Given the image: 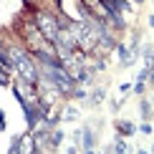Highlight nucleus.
Returning <instances> with one entry per match:
<instances>
[{"label":"nucleus","mask_w":154,"mask_h":154,"mask_svg":"<svg viewBox=\"0 0 154 154\" xmlns=\"http://www.w3.org/2000/svg\"><path fill=\"white\" fill-rule=\"evenodd\" d=\"M139 131H142V134H152V124H149V119H144V121H142Z\"/></svg>","instance_id":"obj_10"},{"label":"nucleus","mask_w":154,"mask_h":154,"mask_svg":"<svg viewBox=\"0 0 154 154\" xmlns=\"http://www.w3.org/2000/svg\"><path fill=\"white\" fill-rule=\"evenodd\" d=\"M23 142H25V139H23V137H13V144H10V152H13V154H18V152H20V149H23V146H20Z\"/></svg>","instance_id":"obj_9"},{"label":"nucleus","mask_w":154,"mask_h":154,"mask_svg":"<svg viewBox=\"0 0 154 154\" xmlns=\"http://www.w3.org/2000/svg\"><path fill=\"white\" fill-rule=\"evenodd\" d=\"M5 129V119H3V114H0V131Z\"/></svg>","instance_id":"obj_14"},{"label":"nucleus","mask_w":154,"mask_h":154,"mask_svg":"<svg viewBox=\"0 0 154 154\" xmlns=\"http://www.w3.org/2000/svg\"><path fill=\"white\" fill-rule=\"evenodd\" d=\"M152 152H154V146H152Z\"/></svg>","instance_id":"obj_17"},{"label":"nucleus","mask_w":154,"mask_h":154,"mask_svg":"<svg viewBox=\"0 0 154 154\" xmlns=\"http://www.w3.org/2000/svg\"><path fill=\"white\" fill-rule=\"evenodd\" d=\"M149 25H152V28H154V15H149Z\"/></svg>","instance_id":"obj_15"},{"label":"nucleus","mask_w":154,"mask_h":154,"mask_svg":"<svg viewBox=\"0 0 154 154\" xmlns=\"http://www.w3.org/2000/svg\"><path fill=\"white\" fill-rule=\"evenodd\" d=\"M33 20L38 25V30H41L51 43H56V38H58V33H61L58 15H56V13H48V10H35L33 13Z\"/></svg>","instance_id":"obj_1"},{"label":"nucleus","mask_w":154,"mask_h":154,"mask_svg":"<svg viewBox=\"0 0 154 154\" xmlns=\"http://www.w3.org/2000/svg\"><path fill=\"white\" fill-rule=\"evenodd\" d=\"M139 114H142V119H152V104L146 99H142V104H139Z\"/></svg>","instance_id":"obj_6"},{"label":"nucleus","mask_w":154,"mask_h":154,"mask_svg":"<svg viewBox=\"0 0 154 154\" xmlns=\"http://www.w3.org/2000/svg\"><path fill=\"white\" fill-rule=\"evenodd\" d=\"M104 99H106V88H101V86H99V88H96V91L91 94V99H88V104H91V106H99V104H101Z\"/></svg>","instance_id":"obj_4"},{"label":"nucleus","mask_w":154,"mask_h":154,"mask_svg":"<svg viewBox=\"0 0 154 154\" xmlns=\"http://www.w3.org/2000/svg\"><path fill=\"white\" fill-rule=\"evenodd\" d=\"M116 131L121 134V137H131V134L137 131V126H134L131 121H116Z\"/></svg>","instance_id":"obj_3"},{"label":"nucleus","mask_w":154,"mask_h":154,"mask_svg":"<svg viewBox=\"0 0 154 154\" xmlns=\"http://www.w3.org/2000/svg\"><path fill=\"white\" fill-rule=\"evenodd\" d=\"M63 119H68V121H73V119H79V109H76V106H68L66 111H63Z\"/></svg>","instance_id":"obj_8"},{"label":"nucleus","mask_w":154,"mask_h":154,"mask_svg":"<svg viewBox=\"0 0 154 154\" xmlns=\"http://www.w3.org/2000/svg\"><path fill=\"white\" fill-rule=\"evenodd\" d=\"M134 94H144V81H137V83H134Z\"/></svg>","instance_id":"obj_12"},{"label":"nucleus","mask_w":154,"mask_h":154,"mask_svg":"<svg viewBox=\"0 0 154 154\" xmlns=\"http://www.w3.org/2000/svg\"><path fill=\"white\" fill-rule=\"evenodd\" d=\"M61 139H63V131L56 129V131H53V146H58V144H61Z\"/></svg>","instance_id":"obj_11"},{"label":"nucleus","mask_w":154,"mask_h":154,"mask_svg":"<svg viewBox=\"0 0 154 154\" xmlns=\"http://www.w3.org/2000/svg\"><path fill=\"white\" fill-rule=\"evenodd\" d=\"M134 3H142V0H134Z\"/></svg>","instance_id":"obj_16"},{"label":"nucleus","mask_w":154,"mask_h":154,"mask_svg":"<svg viewBox=\"0 0 154 154\" xmlns=\"http://www.w3.org/2000/svg\"><path fill=\"white\" fill-rule=\"evenodd\" d=\"M114 152H119V154H124V152H129V146H126V142L121 139V134H119V139L114 142Z\"/></svg>","instance_id":"obj_7"},{"label":"nucleus","mask_w":154,"mask_h":154,"mask_svg":"<svg viewBox=\"0 0 154 154\" xmlns=\"http://www.w3.org/2000/svg\"><path fill=\"white\" fill-rule=\"evenodd\" d=\"M94 144H96V139H94L91 126H83V131H81V149H83V152H91Z\"/></svg>","instance_id":"obj_2"},{"label":"nucleus","mask_w":154,"mask_h":154,"mask_svg":"<svg viewBox=\"0 0 154 154\" xmlns=\"http://www.w3.org/2000/svg\"><path fill=\"white\" fill-rule=\"evenodd\" d=\"M119 91H121V94H129V91H131V83H121Z\"/></svg>","instance_id":"obj_13"},{"label":"nucleus","mask_w":154,"mask_h":154,"mask_svg":"<svg viewBox=\"0 0 154 154\" xmlns=\"http://www.w3.org/2000/svg\"><path fill=\"white\" fill-rule=\"evenodd\" d=\"M144 66L146 68H154V48L149 46V43L144 46Z\"/></svg>","instance_id":"obj_5"}]
</instances>
